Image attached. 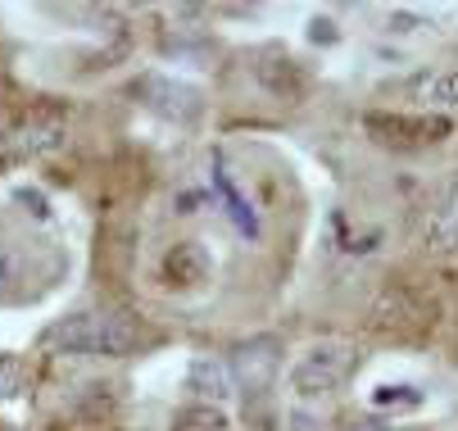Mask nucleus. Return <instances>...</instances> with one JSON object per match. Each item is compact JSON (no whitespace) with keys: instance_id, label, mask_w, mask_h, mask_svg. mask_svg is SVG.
I'll return each mask as SVG.
<instances>
[{"instance_id":"nucleus-1","label":"nucleus","mask_w":458,"mask_h":431,"mask_svg":"<svg viewBox=\"0 0 458 431\" xmlns=\"http://www.w3.org/2000/svg\"><path fill=\"white\" fill-rule=\"evenodd\" d=\"M141 341H146L141 323H132L127 314H69L37 336V345L50 354H105V359L137 354Z\"/></svg>"},{"instance_id":"nucleus-5","label":"nucleus","mask_w":458,"mask_h":431,"mask_svg":"<svg viewBox=\"0 0 458 431\" xmlns=\"http://www.w3.org/2000/svg\"><path fill=\"white\" fill-rule=\"evenodd\" d=\"M368 327L390 336V341H422L436 327V300L413 291V286H395L372 304Z\"/></svg>"},{"instance_id":"nucleus-9","label":"nucleus","mask_w":458,"mask_h":431,"mask_svg":"<svg viewBox=\"0 0 458 431\" xmlns=\"http://www.w3.org/2000/svg\"><path fill=\"white\" fill-rule=\"evenodd\" d=\"M209 273H214V259H209V250H205L200 241H182V245H173V250L164 255V277H168V286L191 291V286L209 282Z\"/></svg>"},{"instance_id":"nucleus-8","label":"nucleus","mask_w":458,"mask_h":431,"mask_svg":"<svg viewBox=\"0 0 458 431\" xmlns=\"http://www.w3.org/2000/svg\"><path fill=\"white\" fill-rule=\"evenodd\" d=\"M186 391L195 395V404H227L236 382H232V368L227 359H214V354H195L191 368H186Z\"/></svg>"},{"instance_id":"nucleus-12","label":"nucleus","mask_w":458,"mask_h":431,"mask_svg":"<svg viewBox=\"0 0 458 431\" xmlns=\"http://www.w3.org/2000/svg\"><path fill=\"white\" fill-rule=\"evenodd\" d=\"M168 431H227V413L218 404H186L173 413Z\"/></svg>"},{"instance_id":"nucleus-2","label":"nucleus","mask_w":458,"mask_h":431,"mask_svg":"<svg viewBox=\"0 0 458 431\" xmlns=\"http://www.w3.org/2000/svg\"><path fill=\"white\" fill-rule=\"evenodd\" d=\"M69 141V114L64 109H32V114H0V173L37 164Z\"/></svg>"},{"instance_id":"nucleus-14","label":"nucleus","mask_w":458,"mask_h":431,"mask_svg":"<svg viewBox=\"0 0 458 431\" xmlns=\"http://www.w3.org/2000/svg\"><path fill=\"white\" fill-rule=\"evenodd\" d=\"M381 427H386V422H359L354 431H381Z\"/></svg>"},{"instance_id":"nucleus-10","label":"nucleus","mask_w":458,"mask_h":431,"mask_svg":"<svg viewBox=\"0 0 458 431\" xmlns=\"http://www.w3.org/2000/svg\"><path fill=\"white\" fill-rule=\"evenodd\" d=\"M422 245L431 255H458V187L431 209V218L422 227Z\"/></svg>"},{"instance_id":"nucleus-3","label":"nucleus","mask_w":458,"mask_h":431,"mask_svg":"<svg viewBox=\"0 0 458 431\" xmlns=\"http://www.w3.org/2000/svg\"><path fill=\"white\" fill-rule=\"evenodd\" d=\"M359 368V350L350 341H318L309 345L286 373V386L300 404H318V400H332Z\"/></svg>"},{"instance_id":"nucleus-6","label":"nucleus","mask_w":458,"mask_h":431,"mask_svg":"<svg viewBox=\"0 0 458 431\" xmlns=\"http://www.w3.org/2000/svg\"><path fill=\"white\" fill-rule=\"evenodd\" d=\"M232 382L245 395H268L277 382V368H282V341L277 336H250L232 350Z\"/></svg>"},{"instance_id":"nucleus-4","label":"nucleus","mask_w":458,"mask_h":431,"mask_svg":"<svg viewBox=\"0 0 458 431\" xmlns=\"http://www.w3.org/2000/svg\"><path fill=\"white\" fill-rule=\"evenodd\" d=\"M363 132L381 146L395 150H422V146H440L454 137V123L445 114H404V109H372L363 114Z\"/></svg>"},{"instance_id":"nucleus-13","label":"nucleus","mask_w":458,"mask_h":431,"mask_svg":"<svg viewBox=\"0 0 458 431\" xmlns=\"http://www.w3.org/2000/svg\"><path fill=\"white\" fill-rule=\"evenodd\" d=\"M19 391H23V363L0 354V404H5V400H14Z\"/></svg>"},{"instance_id":"nucleus-7","label":"nucleus","mask_w":458,"mask_h":431,"mask_svg":"<svg viewBox=\"0 0 458 431\" xmlns=\"http://www.w3.org/2000/svg\"><path fill=\"white\" fill-rule=\"evenodd\" d=\"M132 96L168 123H195L200 118V91L182 78H168V73H141L132 82Z\"/></svg>"},{"instance_id":"nucleus-11","label":"nucleus","mask_w":458,"mask_h":431,"mask_svg":"<svg viewBox=\"0 0 458 431\" xmlns=\"http://www.w3.org/2000/svg\"><path fill=\"white\" fill-rule=\"evenodd\" d=\"M409 96L431 109H458V69H422L418 78H409Z\"/></svg>"}]
</instances>
